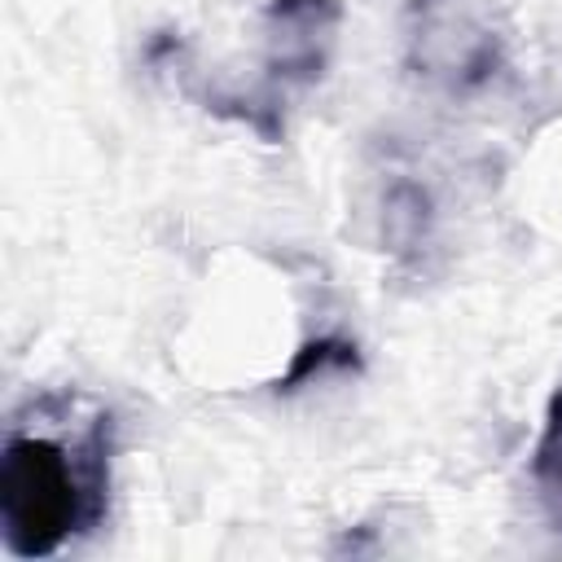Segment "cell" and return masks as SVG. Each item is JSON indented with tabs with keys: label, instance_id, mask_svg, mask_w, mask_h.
<instances>
[{
	"label": "cell",
	"instance_id": "1",
	"mask_svg": "<svg viewBox=\"0 0 562 562\" xmlns=\"http://www.w3.org/2000/svg\"><path fill=\"white\" fill-rule=\"evenodd\" d=\"M70 400L44 395L31 422L18 417L0 457V536L13 558H53L105 518L110 501V413L92 408L75 430Z\"/></svg>",
	"mask_w": 562,
	"mask_h": 562
},
{
	"label": "cell",
	"instance_id": "2",
	"mask_svg": "<svg viewBox=\"0 0 562 562\" xmlns=\"http://www.w3.org/2000/svg\"><path fill=\"white\" fill-rule=\"evenodd\" d=\"M400 53L404 70L443 101H474L509 70V35L487 0H408Z\"/></svg>",
	"mask_w": 562,
	"mask_h": 562
},
{
	"label": "cell",
	"instance_id": "3",
	"mask_svg": "<svg viewBox=\"0 0 562 562\" xmlns=\"http://www.w3.org/2000/svg\"><path fill=\"white\" fill-rule=\"evenodd\" d=\"M342 31V0H268L263 9V92L316 88L334 61Z\"/></svg>",
	"mask_w": 562,
	"mask_h": 562
},
{
	"label": "cell",
	"instance_id": "4",
	"mask_svg": "<svg viewBox=\"0 0 562 562\" xmlns=\"http://www.w3.org/2000/svg\"><path fill=\"white\" fill-rule=\"evenodd\" d=\"M435 198L422 180H413L408 171H391L378 198V237L382 250H391L400 263H413L430 250L435 241Z\"/></svg>",
	"mask_w": 562,
	"mask_h": 562
},
{
	"label": "cell",
	"instance_id": "5",
	"mask_svg": "<svg viewBox=\"0 0 562 562\" xmlns=\"http://www.w3.org/2000/svg\"><path fill=\"white\" fill-rule=\"evenodd\" d=\"M531 483L544 505V518L562 536V382L553 386V395L544 404V422H540V435L531 448Z\"/></svg>",
	"mask_w": 562,
	"mask_h": 562
},
{
	"label": "cell",
	"instance_id": "6",
	"mask_svg": "<svg viewBox=\"0 0 562 562\" xmlns=\"http://www.w3.org/2000/svg\"><path fill=\"white\" fill-rule=\"evenodd\" d=\"M356 364H360L356 342H347V338H316V342H303L294 351V364L277 382V391H294L299 382H307V378H316L325 369H356Z\"/></svg>",
	"mask_w": 562,
	"mask_h": 562
}]
</instances>
